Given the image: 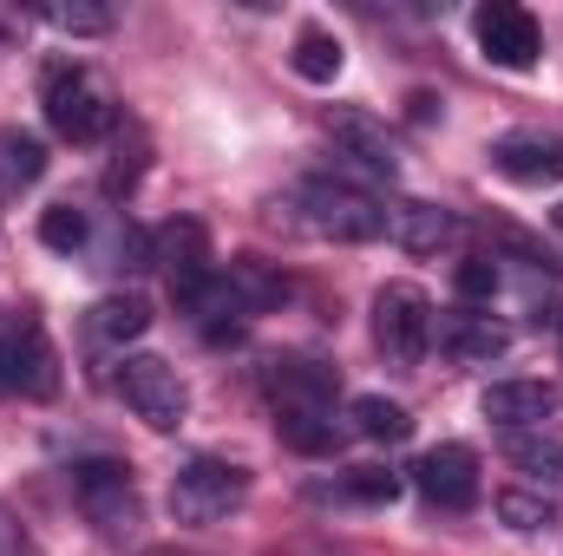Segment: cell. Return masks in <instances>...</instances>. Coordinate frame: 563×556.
Returning <instances> with one entry per match:
<instances>
[{
	"label": "cell",
	"mask_w": 563,
	"mask_h": 556,
	"mask_svg": "<svg viewBox=\"0 0 563 556\" xmlns=\"http://www.w3.org/2000/svg\"><path fill=\"white\" fill-rule=\"evenodd\" d=\"M40 105H46V125L66 144H99L119 132V99L99 86L92 66L79 59H53L40 73Z\"/></svg>",
	"instance_id": "6da1fadb"
},
{
	"label": "cell",
	"mask_w": 563,
	"mask_h": 556,
	"mask_svg": "<svg viewBox=\"0 0 563 556\" xmlns=\"http://www.w3.org/2000/svg\"><path fill=\"white\" fill-rule=\"evenodd\" d=\"M301 223L328 243H380L387 236V210L380 197H367L347 177H308L301 184Z\"/></svg>",
	"instance_id": "7a4b0ae2"
},
{
	"label": "cell",
	"mask_w": 563,
	"mask_h": 556,
	"mask_svg": "<svg viewBox=\"0 0 563 556\" xmlns=\"http://www.w3.org/2000/svg\"><path fill=\"white\" fill-rule=\"evenodd\" d=\"M243 498H250V471L230 465V458H190V465H177V478H170V518L190 524V531L223 524Z\"/></svg>",
	"instance_id": "3957f363"
},
{
	"label": "cell",
	"mask_w": 563,
	"mask_h": 556,
	"mask_svg": "<svg viewBox=\"0 0 563 556\" xmlns=\"http://www.w3.org/2000/svg\"><path fill=\"white\" fill-rule=\"evenodd\" d=\"M59 387L53 341L33 314H0V400H46Z\"/></svg>",
	"instance_id": "277c9868"
},
{
	"label": "cell",
	"mask_w": 563,
	"mask_h": 556,
	"mask_svg": "<svg viewBox=\"0 0 563 556\" xmlns=\"http://www.w3.org/2000/svg\"><path fill=\"white\" fill-rule=\"evenodd\" d=\"M432 334H439V321H432L426 288L387 281V288L374 294V347H380L394 367H420L426 347H432Z\"/></svg>",
	"instance_id": "5b68a950"
},
{
	"label": "cell",
	"mask_w": 563,
	"mask_h": 556,
	"mask_svg": "<svg viewBox=\"0 0 563 556\" xmlns=\"http://www.w3.org/2000/svg\"><path fill=\"white\" fill-rule=\"evenodd\" d=\"M119 393H125V407H132L151 432H177L184 413H190L184 374H177L170 360H157V354H125V360H119Z\"/></svg>",
	"instance_id": "8992f818"
},
{
	"label": "cell",
	"mask_w": 563,
	"mask_h": 556,
	"mask_svg": "<svg viewBox=\"0 0 563 556\" xmlns=\"http://www.w3.org/2000/svg\"><path fill=\"white\" fill-rule=\"evenodd\" d=\"M73 498L106 537H132L139 531V485H132V465H119V458L73 465Z\"/></svg>",
	"instance_id": "52a82bcc"
},
{
	"label": "cell",
	"mask_w": 563,
	"mask_h": 556,
	"mask_svg": "<svg viewBox=\"0 0 563 556\" xmlns=\"http://www.w3.org/2000/svg\"><path fill=\"white\" fill-rule=\"evenodd\" d=\"M151 263L164 269L170 294L184 301L190 288H203V281L217 276V256H210V230H203L197 216H170V223H157V230H151Z\"/></svg>",
	"instance_id": "ba28073f"
},
{
	"label": "cell",
	"mask_w": 563,
	"mask_h": 556,
	"mask_svg": "<svg viewBox=\"0 0 563 556\" xmlns=\"http://www.w3.org/2000/svg\"><path fill=\"white\" fill-rule=\"evenodd\" d=\"M472 33H478V53H485L492 66H505V73H531L538 53H544L538 20H531L525 7H511V0L478 7V13H472Z\"/></svg>",
	"instance_id": "9c48e42d"
},
{
	"label": "cell",
	"mask_w": 563,
	"mask_h": 556,
	"mask_svg": "<svg viewBox=\"0 0 563 556\" xmlns=\"http://www.w3.org/2000/svg\"><path fill=\"white\" fill-rule=\"evenodd\" d=\"M413 491L426 504H439V511H472L478 504V452L459 445V438L420 452L413 458Z\"/></svg>",
	"instance_id": "30bf717a"
},
{
	"label": "cell",
	"mask_w": 563,
	"mask_h": 556,
	"mask_svg": "<svg viewBox=\"0 0 563 556\" xmlns=\"http://www.w3.org/2000/svg\"><path fill=\"white\" fill-rule=\"evenodd\" d=\"M263 393H269L276 413H334V400H341V374H334L328 360L295 354V360H276V367L263 374Z\"/></svg>",
	"instance_id": "8fae6325"
},
{
	"label": "cell",
	"mask_w": 563,
	"mask_h": 556,
	"mask_svg": "<svg viewBox=\"0 0 563 556\" xmlns=\"http://www.w3.org/2000/svg\"><path fill=\"white\" fill-rule=\"evenodd\" d=\"M492 170L511 177V184H531V190L563 184V138H551V132H511V138L492 144Z\"/></svg>",
	"instance_id": "7c38bea8"
},
{
	"label": "cell",
	"mask_w": 563,
	"mask_h": 556,
	"mask_svg": "<svg viewBox=\"0 0 563 556\" xmlns=\"http://www.w3.org/2000/svg\"><path fill=\"white\" fill-rule=\"evenodd\" d=\"M328 138H334V151L341 157H354L367 177H400V151H394V138H387V125L380 119H367V112H334L328 119Z\"/></svg>",
	"instance_id": "4fadbf2b"
},
{
	"label": "cell",
	"mask_w": 563,
	"mask_h": 556,
	"mask_svg": "<svg viewBox=\"0 0 563 556\" xmlns=\"http://www.w3.org/2000/svg\"><path fill=\"white\" fill-rule=\"evenodd\" d=\"M478 413L492 425H505V432H525V425H544L558 413V387L551 380H492L478 393Z\"/></svg>",
	"instance_id": "5bb4252c"
},
{
	"label": "cell",
	"mask_w": 563,
	"mask_h": 556,
	"mask_svg": "<svg viewBox=\"0 0 563 556\" xmlns=\"http://www.w3.org/2000/svg\"><path fill=\"white\" fill-rule=\"evenodd\" d=\"M387 236L407 249V256H439V249H452L459 243V216L452 210H439V203H394L387 210Z\"/></svg>",
	"instance_id": "9a60e30c"
},
{
	"label": "cell",
	"mask_w": 563,
	"mask_h": 556,
	"mask_svg": "<svg viewBox=\"0 0 563 556\" xmlns=\"http://www.w3.org/2000/svg\"><path fill=\"white\" fill-rule=\"evenodd\" d=\"M439 347L459 360V367H492V360H505L511 354V334L492 321V314H445L439 321Z\"/></svg>",
	"instance_id": "2e32d148"
},
{
	"label": "cell",
	"mask_w": 563,
	"mask_h": 556,
	"mask_svg": "<svg viewBox=\"0 0 563 556\" xmlns=\"http://www.w3.org/2000/svg\"><path fill=\"white\" fill-rule=\"evenodd\" d=\"M92 341H106V347H125V341H139L144 327H151V301H144L139 288H119V294H99L92 301Z\"/></svg>",
	"instance_id": "e0dca14e"
},
{
	"label": "cell",
	"mask_w": 563,
	"mask_h": 556,
	"mask_svg": "<svg viewBox=\"0 0 563 556\" xmlns=\"http://www.w3.org/2000/svg\"><path fill=\"white\" fill-rule=\"evenodd\" d=\"M223 281H230V294L243 301V314H250V321H256V314H269V308H282V294H288V276L269 269L263 256H236V263L223 269Z\"/></svg>",
	"instance_id": "ac0fdd59"
},
{
	"label": "cell",
	"mask_w": 563,
	"mask_h": 556,
	"mask_svg": "<svg viewBox=\"0 0 563 556\" xmlns=\"http://www.w3.org/2000/svg\"><path fill=\"white\" fill-rule=\"evenodd\" d=\"M276 432H282V445L301 452V458H334L341 438H347V425L334 413H276Z\"/></svg>",
	"instance_id": "d6986e66"
},
{
	"label": "cell",
	"mask_w": 563,
	"mask_h": 556,
	"mask_svg": "<svg viewBox=\"0 0 563 556\" xmlns=\"http://www.w3.org/2000/svg\"><path fill=\"white\" fill-rule=\"evenodd\" d=\"M341 66H347V53H341V40H334L328 26H301V33H295V73H301L308 86H334Z\"/></svg>",
	"instance_id": "ffe728a7"
},
{
	"label": "cell",
	"mask_w": 563,
	"mask_h": 556,
	"mask_svg": "<svg viewBox=\"0 0 563 556\" xmlns=\"http://www.w3.org/2000/svg\"><path fill=\"white\" fill-rule=\"evenodd\" d=\"M46 177V144L33 132H0V190H33Z\"/></svg>",
	"instance_id": "44dd1931"
},
{
	"label": "cell",
	"mask_w": 563,
	"mask_h": 556,
	"mask_svg": "<svg viewBox=\"0 0 563 556\" xmlns=\"http://www.w3.org/2000/svg\"><path fill=\"white\" fill-rule=\"evenodd\" d=\"M505 458L538 485H563V438H551V432H511Z\"/></svg>",
	"instance_id": "7402d4cb"
},
{
	"label": "cell",
	"mask_w": 563,
	"mask_h": 556,
	"mask_svg": "<svg viewBox=\"0 0 563 556\" xmlns=\"http://www.w3.org/2000/svg\"><path fill=\"white\" fill-rule=\"evenodd\" d=\"M354 432H361V438H380V445H400V438H413V413H407L400 400L361 393V400H354Z\"/></svg>",
	"instance_id": "603a6c76"
},
{
	"label": "cell",
	"mask_w": 563,
	"mask_h": 556,
	"mask_svg": "<svg viewBox=\"0 0 563 556\" xmlns=\"http://www.w3.org/2000/svg\"><path fill=\"white\" fill-rule=\"evenodd\" d=\"M40 243H46V249H59V256H79V249L92 243V223H86V210H73V203H53V210L40 216Z\"/></svg>",
	"instance_id": "cb8c5ba5"
},
{
	"label": "cell",
	"mask_w": 563,
	"mask_h": 556,
	"mask_svg": "<svg viewBox=\"0 0 563 556\" xmlns=\"http://www.w3.org/2000/svg\"><path fill=\"white\" fill-rule=\"evenodd\" d=\"M498 518H505L511 531H551V524H558V504L538 498V491H505V498H498Z\"/></svg>",
	"instance_id": "d4e9b609"
},
{
	"label": "cell",
	"mask_w": 563,
	"mask_h": 556,
	"mask_svg": "<svg viewBox=\"0 0 563 556\" xmlns=\"http://www.w3.org/2000/svg\"><path fill=\"white\" fill-rule=\"evenodd\" d=\"M40 20L46 26H59V33H73V40H92V33H112V7H40Z\"/></svg>",
	"instance_id": "484cf974"
},
{
	"label": "cell",
	"mask_w": 563,
	"mask_h": 556,
	"mask_svg": "<svg viewBox=\"0 0 563 556\" xmlns=\"http://www.w3.org/2000/svg\"><path fill=\"white\" fill-rule=\"evenodd\" d=\"M341 498H354V504H394V498H400V478L380 471V465H354V471L341 478Z\"/></svg>",
	"instance_id": "4316f807"
},
{
	"label": "cell",
	"mask_w": 563,
	"mask_h": 556,
	"mask_svg": "<svg viewBox=\"0 0 563 556\" xmlns=\"http://www.w3.org/2000/svg\"><path fill=\"white\" fill-rule=\"evenodd\" d=\"M498 263H492V256H465V263H459V301H492V294H498Z\"/></svg>",
	"instance_id": "83f0119b"
},
{
	"label": "cell",
	"mask_w": 563,
	"mask_h": 556,
	"mask_svg": "<svg viewBox=\"0 0 563 556\" xmlns=\"http://www.w3.org/2000/svg\"><path fill=\"white\" fill-rule=\"evenodd\" d=\"M112 269H151V236H144L139 223H119V236H112Z\"/></svg>",
	"instance_id": "f1b7e54d"
},
{
	"label": "cell",
	"mask_w": 563,
	"mask_h": 556,
	"mask_svg": "<svg viewBox=\"0 0 563 556\" xmlns=\"http://www.w3.org/2000/svg\"><path fill=\"white\" fill-rule=\"evenodd\" d=\"M0 556H26V531H20V518L0 504Z\"/></svg>",
	"instance_id": "f546056e"
},
{
	"label": "cell",
	"mask_w": 563,
	"mask_h": 556,
	"mask_svg": "<svg viewBox=\"0 0 563 556\" xmlns=\"http://www.w3.org/2000/svg\"><path fill=\"white\" fill-rule=\"evenodd\" d=\"M551 216H558V230H563V203H558V210H551Z\"/></svg>",
	"instance_id": "4dcf8cb0"
},
{
	"label": "cell",
	"mask_w": 563,
	"mask_h": 556,
	"mask_svg": "<svg viewBox=\"0 0 563 556\" xmlns=\"http://www.w3.org/2000/svg\"><path fill=\"white\" fill-rule=\"evenodd\" d=\"M558 327H563V314H558Z\"/></svg>",
	"instance_id": "1f68e13d"
}]
</instances>
